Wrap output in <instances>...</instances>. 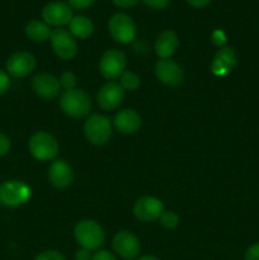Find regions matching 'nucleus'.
Masks as SVG:
<instances>
[{"mask_svg": "<svg viewBox=\"0 0 259 260\" xmlns=\"http://www.w3.org/2000/svg\"><path fill=\"white\" fill-rule=\"evenodd\" d=\"M10 86V78L9 74L5 73L4 70L0 69V95H3L4 93H7V90Z\"/></svg>", "mask_w": 259, "mask_h": 260, "instance_id": "nucleus-28", "label": "nucleus"}, {"mask_svg": "<svg viewBox=\"0 0 259 260\" xmlns=\"http://www.w3.org/2000/svg\"><path fill=\"white\" fill-rule=\"evenodd\" d=\"M47 178L57 189H65L73 184L74 173L65 160H55L47 170Z\"/></svg>", "mask_w": 259, "mask_h": 260, "instance_id": "nucleus-16", "label": "nucleus"}, {"mask_svg": "<svg viewBox=\"0 0 259 260\" xmlns=\"http://www.w3.org/2000/svg\"><path fill=\"white\" fill-rule=\"evenodd\" d=\"M30 188L22 180H7L0 184V203L7 207H18L29 201Z\"/></svg>", "mask_w": 259, "mask_h": 260, "instance_id": "nucleus-5", "label": "nucleus"}, {"mask_svg": "<svg viewBox=\"0 0 259 260\" xmlns=\"http://www.w3.org/2000/svg\"><path fill=\"white\" fill-rule=\"evenodd\" d=\"M36 65H37V62H36V58L32 53L20 51V52L13 53L8 58L7 70L10 76L20 79L32 74L36 69Z\"/></svg>", "mask_w": 259, "mask_h": 260, "instance_id": "nucleus-13", "label": "nucleus"}, {"mask_svg": "<svg viewBox=\"0 0 259 260\" xmlns=\"http://www.w3.org/2000/svg\"><path fill=\"white\" fill-rule=\"evenodd\" d=\"M75 240L81 248L88 250H98L106 240V234L102 226L93 220L79 221L74 230Z\"/></svg>", "mask_w": 259, "mask_h": 260, "instance_id": "nucleus-2", "label": "nucleus"}, {"mask_svg": "<svg viewBox=\"0 0 259 260\" xmlns=\"http://www.w3.org/2000/svg\"><path fill=\"white\" fill-rule=\"evenodd\" d=\"M91 253L90 250H88V249H79L78 251L75 253V260H91Z\"/></svg>", "mask_w": 259, "mask_h": 260, "instance_id": "nucleus-34", "label": "nucleus"}, {"mask_svg": "<svg viewBox=\"0 0 259 260\" xmlns=\"http://www.w3.org/2000/svg\"><path fill=\"white\" fill-rule=\"evenodd\" d=\"M185 2H187L190 7L201 9V8L207 7V5L211 3V0H185Z\"/></svg>", "mask_w": 259, "mask_h": 260, "instance_id": "nucleus-35", "label": "nucleus"}, {"mask_svg": "<svg viewBox=\"0 0 259 260\" xmlns=\"http://www.w3.org/2000/svg\"><path fill=\"white\" fill-rule=\"evenodd\" d=\"M163 212H164V205L161 201L155 197L145 196L135 202L134 215L141 222H152L159 220Z\"/></svg>", "mask_w": 259, "mask_h": 260, "instance_id": "nucleus-11", "label": "nucleus"}, {"mask_svg": "<svg viewBox=\"0 0 259 260\" xmlns=\"http://www.w3.org/2000/svg\"><path fill=\"white\" fill-rule=\"evenodd\" d=\"M60 85L61 88L65 89V91L76 89V76L70 71H66L60 76Z\"/></svg>", "mask_w": 259, "mask_h": 260, "instance_id": "nucleus-24", "label": "nucleus"}, {"mask_svg": "<svg viewBox=\"0 0 259 260\" xmlns=\"http://www.w3.org/2000/svg\"><path fill=\"white\" fill-rule=\"evenodd\" d=\"M69 32L79 40H86L90 37L94 32V24L88 17L84 15H76L69 23Z\"/></svg>", "mask_w": 259, "mask_h": 260, "instance_id": "nucleus-20", "label": "nucleus"}, {"mask_svg": "<svg viewBox=\"0 0 259 260\" xmlns=\"http://www.w3.org/2000/svg\"><path fill=\"white\" fill-rule=\"evenodd\" d=\"M244 260H259V243L254 244L246 250Z\"/></svg>", "mask_w": 259, "mask_h": 260, "instance_id": "nucleus-30", "label": "nucleus"}, {"mask_svg": "<svg viewBox=\"0 0 259 260\" xmlns=\"http://www.w3.org/2000/svg\"><path fill=\"white\" fill-rule=\"evenodd\" d=\"M91 260H117V258L108 250H96V253L91 256Z\"/></svg>", "mask_w": 259, "mask_h": 260, "instance_id": "nucleus-32", "label": "nucleus"}, {"mask_svg": "<svg viewBox=\"0 0 259 260\" xmlns=\"http://www.w3.org/2000/svg\"><path fill=\"white\" fill-rule=\"evenodd\" d=\"M73 8L63 2H51L42 9V18L46 24L61 28L73 19Z\"/></svg>", "mask_w": 259, "mask_h": 260, "instance_id": "nucleus-10", "label": "nucleus"}, {"mask_svg": "<svg viewBox=\"0 0 259 260\" xmlns=\"http://www.w3.org/2000/svg\"><path fill=\"white\" fill-rule=\"evenodd\" d=\"M35 260H66L65 256L56 250H47L38 254Z\"/></svg>", "mask_w": 259, "mask_h": 260, "instance_id": "nucleus-25", "label": "nucleus"}, {"mask_svg": "<svg viewBox=\"0 0 259 260\" xmlns=\"http://www.w3.org/2000/svg\"><path fill=\"white\" fill-rule=\"evenodd\" d=\"M155 75L160 83L168 86H178L184 80L183 69L170 58H160L155 65Z\"/></svg>", "mask_w": 259, "mask_h": 260, "instance_id": "nucleus-12", "label": "nucleus"}, {"mask_svg": "<svg viewBox=\"0 0 259 260\" xmlns=\"http://www.w3.org/2000/svg\"><path fill=\"white\" fill-rule=\"evenodd\" d=\"M95 3V0H68V4L70 5L73 9L84 10L90 8L91 5Z\"/></svg>", "mask_w": 259, "mask_h": 260, "instance_id": "nucleus-26", "label": "nucleus"}, {"mask_svg": "<svg viewBox=\"0 0 259 260\" xmlns=\"http://www.w3.org/2000/svg\"><path fill=\"white\" fill-rule=\"evenodd\" d=\"M112 248L116 251L117 255L121 256L123 260H134L139 256L141 244L136 235L130 231L122 230L114 235Z\"/></svg>", "mask_w": 259, "mask_h": 260, "instance_id": "nucleus-9", "label": "nucleus"}, {"mask_svg": "<svg viewBox=\"0 0 259 260\" xmlns=\"http://www.w3.org/2000/svg\"><path fill=\"white\" fill-rule=\"evenodd\" d=\"M142 2H144V4L146 7L151 8V9L161 10L169 5L170 0H142Z\"/></svg>", "mask_w": 259, "mask_h": 260, "instance_id": "nucleus-27", "label": "nucleus"}, {"mask_svg": "<svg viewBox=\"0 0 259 260\" xmlns=\"http://www.w3.org/2000/svg\"><path fill=\"white\" fill-rule=\"evenodd\" d=\"M112 2L116 7L122 8V9H128V8L136 7L140 0H112Z\"/></svg>", "mask_w": 259, "mask_h": 260, "instance_id": "nucleus-31", "label": "nucleus"}, {"mask_svg": "<svg viewBox=\"0 0 259 260\" xmlns=\"http://www.w3.org/2000/svg\"><path fill=\"white\" fill-rule=\"evenodd\" d=\"M108 29L112 38L118 43L126 45L136 38V24L126 13H116L112 15L108 22Z\"/></svg>", "mask_w": 259, "mask_h": 260, "instance_id": "nucleus-6", "label": "nucleus"}, {"mask_svg": "<svg viewBox=\"0 0 259 260\" xmlns=\"http://www.w3.org/2000/svg\"><path fill=\"white\" fill-rule=\"evenodd\" d=\"M10 150V140L9 137L5 136L0 132V157L5 156Z\"/></svg>", "mask_w": 259, "mask_h": 260, "instance_id": "nucleus-29", "label": "nucleus"}, {"mask_svg": "<svg viewBox=\"0 0 259 260\" xmlns=\"http://www.w3.org/2000/svg\"><path fill=\"white\" fill-rule=\"evenodd\" d=\"M159 221L163 228L172 230V229L177 228L178 223H179V216L173 211H164L159 217Z\"/></svg>", "mask_w": 259, "mask_h": 260, "instance_id": "nucleus-23", "label": "nucleus"}, {"mask_svg": "<svg viewBox=\"0 0 259 260\" xmlns=\"http://www.w3.org/2000/svg\"><path fill=\"white\" fill-rule=\"evenodd\" d=\"M141 117L134 109H123L116 114L113 124L116 129L124 135H134L141 128Z\"/></svg>", "mask_w": 259, "mask_h": 260, "instance_id": "nucleus-17", "label": "nucleus"}, {"mask_svg": "<svg viewBox=\"0 0 259 260\" xmlns=\"http://www.w3.org/2000/svg\"><path fill=\"white\" fill-rule=\"evenodd\" d=\"M119 84H121V86L124 89V90L134 91L140 88V85H141V80H140V78L134 73V71L126 70L121 75Z\"/></svg>", "mask_w": 259, "mask_h": 260, "instance_id": "nucleus-22", "label": "nucleus"}, {"mask_svg": "<svg viewBox=\"0 0 259 260\" xmlns=\"http://www.w3.org/2000/svg\"><path fill=\"white\" fill-rule=\"evenodd\" d=\"M211 38H212L213 45L220 46V47H222L223 43L226 42V36L222 30H215V32L212 33V37Z\"/></svg>", "mask_w": 259, "mask_h": 260, "instance_id": "nucleus-33", "label": "nucleus"}, {"mask_svg": "<svg viewBox=\"0 0 259 260\" xmlns=\"http://www.w3.org/2000/svg\"><path fill=\"white\" fill-rule=\"evenodd\" d=\"M24 32L25 36L33 42H46V41L50 40L52 30L50 29L48 24H46L45 22L35 19L27 23Z\"/></svg>", "mask_w": 259, "mask_h": 260, "instance_id": "nucleus-21", "label": "nucleus"}, {"mask_svg": "<svg viewBox=\"0 0 259 260\" xmlns=\"http://www.w3.org/2000/svg\"><path fill=\"white\" fill-rule=\"evenodd\" d=\"M51 46L57 57L61 60H71L78 53V43L75 37L63 28H56L51 32Z\"/></svg>", "mask_w": 259, "mask_h": 260, "instance_id": "nucleus-8", "label": "nucleus"}, {"mask_svg": "<svg viewBox=\"0 0 259 260\" xmlns=\"http://www.w3.org/2000/svg\"><path fill=\"white\" fill-rule=\"evenodd\" d=\"M84 135L90 144L103 146L112 137L111 121L102 114H91L84 123Z\"/></svg>", "mask_w": 259, "mask_h": 260, "instance_id": "nucleus-4", "label": "nucleus"}, {"mask_svg": "<svg viewBox=\"0 0 259 260\" xmlns=\"http://www.w3.org/2000/svg\"><path fill=\"white\" fill-rule=\"evenodd\" d=\"M236 63H238V60H236V55L233 48L221 47L211 63V71L216 76H225L235 68Z\"/></svg>", "mask_w": 259, "mask_h": 260, "instance_id": "nucleus-18", "label": "nucleus"}, {"mask_svg": "<svg viewBox=\"0 0 259 260\" xmlns=\"http://www.w3.org/2000/svg\"><path fill=\"white\" fill-rule=\"evenodd\" d=\"M32 89L40 98L51 101V99H55L60 93V79L56 78L53 74H37L32 79Z\"/></svg>", "mask_w": 259, "mask_h": 260, "instance_id": "nucleus-15", "label": "nucleus"}, {"mask_svg": "<svg viewBox=\"0 0 259 260\" xmlns=\"http://www.w3.org/2000/svg\"><path fill=\"white\" fill-rule=\"evenodd\" d=\"M30 155L38 161H50L58 154V144L55 137L45 131L32 135L28 142Z\"/></svg>", "mask_w": 259, "mask_h": 260, "instance_id": "nucleus-3", "label": "nucleus"}, {"mask_svg": "<svg viewBox=\"0 0 259 260\" xmlns=\"http://www.w3.org/2000/svg\"><path fill=\"white\" fill-rule=\"evenodd\" d=\"M124 99V89L116 81H108L98 91L96 102L104 111H114L122 104Z\"/></svg>", "mask_w": 259, "mask_h": 260, "instance_id": "nucleus-14", "label": "nucleus"}, {"mask_svg": "<svg viewBox=\"0 0 259 260\" xmlns=\"http://www.w3.org/2000/svg\"><path fill=\"white\" fill-rule=\"evenodd\" d=\"M126 55L121 50L111 48V50H107L99 60V73L103 78L114 80V79L121 78L122 74L126 71Z\"/></svg>", "mask_w": 259, "mask_h": 260, "instance_id": "nucleus-7", "label": "nucleus"}, {"mask_svg": "<svg viewBox=\"0 0 259 260\" xmlns=\"http://www.w3.org/2000/svg\"><path fill=\"white\" fill-rule=\"evenodd\" d=\"M179 46V38L172 29L163 30L159 33L155 42V52L160 58H170Z\"/></svg>", "mask_w": 259, "mask_h": 260, "instance_id": "nucleus-19", "label": "nucleus"}, {"mask_svg": "<svg viewBox=\"0 0 259 260\" xmlns=\"http://www.w3.org/2000/svg\"><path fill=\"white\" fill-rule=\"evenodd\" d=\"M139 260H159V259L154 255H142Z\"/></svg>", "mask_w": 259, "mask_h": 260, "instance_id": "nucleus-36", "label": "nucleus"}, {"mask_svg": "<svg viewBox=\"0 0 259 260\" xmlns=\"http://www.w3.org/2000/svg\"><path fill=\"white\" fill-rule=\"evenodd\" d=\"M58 104L66 116L76 119L86 117L91 109L90 96L81 89L63 91Z\"/></svg>", "mask_w": 259, "mask_h": 260, "instance_id": "nucleus-1", "label": "nucleus"}]
</instances>
